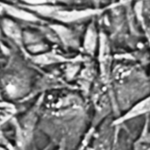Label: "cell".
Instances as JSON below:
<instances>
[{
    "instance_id": "1",
    "label": "cell",
    "mask_w": 150,
    "mask_h": 150,
    "mask_svg": "<svg viewBox=\"0 0 150 150\" xmlns=\"http://www.w3.org/2000/svg\"><path fill=\"white\" fill-rule=\"evenodd\" d=\"M148 112H150V97L143 99L142 101L139 102L134 106H133L127 113H125L119 120H117L115 121V124H120L126 120L134 119L135 117H139Z\"/></svg>"
},
{
    "instance_id": "2",
    "label": "cell",
    "mask_w": 150,
    "mask_h": 150,
    "mask_svg": "<svg viewBox=\"0 0 150 150\" xmlns=\"http://www.w3.org/2000/svg\"><path fill=\"white\" fill-rule=\"evenodd\" d=\"M136 150H150V137H142L135 143Z\"/></svg>"
}]
</instances>
